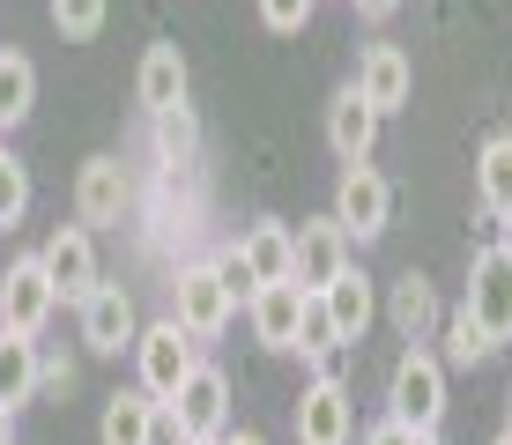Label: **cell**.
Listing matches in <instances>:
<instances>
[{
  "label": "cell",
  "mask_w": 512,
  "mask_h": 445,
  "mask_svg": "<svg viewBox=\"0 0 512 445\" xmlns=\"http://www.w3.org/2000/svg\"><path fill=\"white\" fill-rule=\"evenodd\" d=\"M498 445H512V438H498Z\"/></svg>",
  "instance_id": "39"
},
{
  "label": "cell",
  "mask_w": 512,
  "mask_h": 445,
  "mask_svg": "<svg viewBox=\"0 0 512 445\" xmlns=\"http://www.w3.org/2000/svg\"><path fill=\"white\" fill-rule=\"evenodd\" d=\"M386 416L409 423L416 438H438V423H446V356H431L423 342L401 349L394 379H386Z\"/></svg>",
  "instance_id": "1"
},
{
  "label": "cell",
  "mask_w": 512,
  "mask_h": 445,
  "mask_svg": "<svg viewBox=\"0 0 512 445\" xmlns=\"http://www.w3.org/2000/svg\"><path fill=\"white\" fill-rule=\"evenodd\" d=\"M260 23H268L275 38H297V30L312 23V0H260Z\"/></svg>",
  "instance_id": "30"
},
{
  "label": "cell",
  "mask_w": 512,
  "mask_h": 445,
  "mask_svg": "<svg viewBox=\"0 0 512 445\" xmlns=\"http://www.w3.org/2000/svg\"><path fill=\"white\" fill-rule=\"evenodd\" d=\"M193 445H201V438H193Z\"/></svg>",
  "instance_id": "40"
},
{
  "label": "cell",
  "mask_w": 512,
  "mask_h": 445,
  "mask_svg": "<svg viewBox=\"0 0 512 445\" xmlns=\"http://www.w3.org/2000/svg\"><path fill=\"white\" fill-rule=\"evenodd\" d=\"M82 349L90 356H119V349H134V334H141V312H134V297L119 290V282H97L90 297H82Z\"/></svg>",
  "instance_id": "12"
},
{
  "label": "cell",
  "mask_w": 512,
  "mask_h": 445,
  "mask_svg": "<svg viewBox=\"0 0 512 445\" xmlns=\"http://www.w3.org/2000/svg\"><path fill=\"white\" fill-rule=\"evenodd\" d=\"M372 141H379V112L357 97V89H334L327 104V149L342 164H372Z\"/></svg>",
  "instance_id": "16"
},
{
  "label": "cell",
  "mask_w": 512,
  "mask_h": 445,
  "mask_svg": "<svg viewBox=\"0 0 512 445\" xmlns=\"http://www.w3.org/2000/svg\"><path fill=\"white\" fill-rule=\"evenodd\" d=\"M52 312H60V290H52L45 260H38V253L8 260V275H0V334H23V342H38Z\"/></svg>",
  "instance_id": "4"
},
{
  "label": "cell",
  "mask_w": 512,
  "mask_h": 445,
  "mask_svg": "<svg viewBox=\"0 0 512 445\" xmlns=\"http://www.w3.org/2000/svg\"><path fill=\"white\" fill-rule=\"evenodd\" d=\"M475 327H483L490 349L512 342V260L498 253V245H483V253L468 260V305H461Z\"/></svg>",
  "instance_id": "6"
},
{
  "label": "cell",
  "mask_w": 512,
  "mask_h": 445,
  "mask_svg": "<svg viewBox=\"0 0 512 445\" xmlns=\"http://www.w3.org/2000/svg\"><path fill=\"white\" fill-rule=\"evenodd\" d=\"M297 312H305V290H297V282H260V290L245 297V319H253L260 349H275V356L297 349Z\"/></svg>",
  "instance_id": "15"
},
{
  "label": "cell",
  "mask_w": 512,
  "mask_h": 445,
  "mask_svg": "<svg viewBox=\"0 0 512 445\" xmlns=\"http://www.w3.org/2000/svg\"><path fill=\"white\" fill-rule=\"evenodd\" d=\"M193 364H201V342H193L179 319H149V327L134 334V386L149 401H171Z\"/></svg>",
  "instance_id": "2"
},
{
  "label": "cell",
  "mask_w": 512,
  "mask_h": 445,
  "mask_svg": "<svg viewBox=\"0 0 512 445\" xmlns=\"http://www.w3.org/2000/svg\"><path fill=\"white\" fill-rule=\"evenodd\" d=\"M483 356H490L483 327H475L468 312H453V319H446V364H483Z\"/></svg>",
  "instance_id": "29"
},
{
  "label": "cell",
  "mask_w": 512,
  "mask_h": 445,
  "mask_svg": "<svg viewBox=\"0 0 512 445\" xmlns=\"http://www.w3.org/2000/svg\"><path fill=\"white\" fill-rule=\"evenodd\" d=\"M149 394H141V386H127V394H112L104 401V423H97V438L104 445H149Z\"/></svg>",
  "instance_id": "23"
},
{
  "label": "cell",
  "mask_w": 512,
  "mask_h": 445,
  "mask_svg": "<svg viewBox=\"0 0 512 445\" xmlns=\"http://www.w3.org/2000/svg\"><path fill=\"white\" fill-rule=\"evenodd\" d=\"M30 104H38V67H30V52H8V45H0V134L23 127Z\"/></svg>",
  "instance_id": "20"
},
{
  "label": "cell",
  "mask_w": 512,
  "mask_h": 445,
  "mask_svg": "<svg viewBox=\"0 0 512 445\" xmlns=\"http://www.w3.org/2000/svg\"><path fill=\"white\" fill-rule=\"evenodd\" d=\"M216 445H268V438H260V431H223Z\"/></svg>",
  "instance_id": "35"
},
{
  "label": "cell",
  "mask_w": 512,
  "mask_h": 445,
  "mask_svg": "<svg viewBox=\"0 0 512 445\" xmlns=\"http://www.w3.org/2000/svg\"><path fill=\"white\" fill-rule=\"evenodd\" d=\"M357 89L364 104H372V112L386 119V112H401V104H409V89H416V75H409V52L401 45H364L357 52Z\"/></svg>",
  "instance_id": "13"
},
{
  "label": "cell",
  "mask_w": 512,
  "mask_h": 445,
  "mask_svg": "<svg viewBox=\"0 0 512 445\" xmlns=\"http://www.w3.org/2000/svg\"><path fill=\"white\" fill-rule=\"evenodd\" d=\"M290 356H305V364H320V371H334V356H342V334H334L320 297H305V312H297V349Z\"/></svg>",
  "instance_id": "25"
},
{
  "label": "cell",
  "mask_w": 512,
  "mask_h": 445,
  "mask_svg": "<svg viewBox=\"0 0 512 445\" xmlns=\"http://www.w3.org/2000/svg\"><path fill=\"white\" fill-rule=\"evenodd\" d=\"M297 445H357V401L334 371H320L297 394Z\"/></svg>",
  "instance_id": "7"
},
{
  "label": "cell",
  "mask_w": 512,
  "mask_h": 445,
  "mask_svg": "<svg viewBox=\"0 0 512 445\" xmlns=\"http://www.w3.org/2000/svg\"><path fill=\"white\" fill-rule=\"evenodd\" d=\"M38 260H45L52 290H60V305H82V297L104 282V275H97V245H90V230H82V223H60V230L38 245Z\"/></svg>",
  "instance_id": "11"
},
{
  "label": "cell",
  "mask_w": 512,
  "mask_h": 445,
  "mask_svg": "<svg viewBox=\"0 0 512 445\" xmlns=\"http://www.w3.org/2000/svg\"><path fill=\"white\" fill-rule=\"evenodd\" d=\"M238 245H245V260H253V275H260V282H290V223H275V216H268V223L245 230Z\"/></svg>",
  "instance_id": "24"
},
{
  "label": "cell",
  "mask_w": 512,
  "mask_h": 445,
  "mask_svg": "<svg viewBox=\"0 0 512 445\" xmlns=\"http://www.w3.org/2000/svg\"><path fill=\"white\" fill-rule=\"evenodd\" d=\"M498 438H512V401H505V431H498Z\"/></svg>",
  "instance_id": "37"
},
{
  "label": "cell",
  "mask_w": 512,
  "mask_h": 445,
  "mask_svg": "<svg viewBox=\"0 0 512 445\" xmlns=\"http://www.w3.org/2000/svg\"><path fill=\"white\" fill-rule=\"evenodd\" d=\"M386 312H394V327L409 334V342H431V334H438V290H431L423 275H401Z\"/></svg>",
  "instance_id": "21"
},
{
  "label": "cell",
  "mask_w": 512,
  "mask_h": 445,
  "mask_svg": "<svg viewBox=\"0 0 512 445\" xmlns=\"http://www.w3.org/2000/svg\"><path fill=\"white\" fill-rule=\"evenodd\" d=\"M475 201H483V216H505L512 208V134L483 141V156H475Z\"/></svg>",
  "instance_id": "19"
},
{
  "label": "cell",
  "mask_w": 512,
  "mask_h": 445,
  "mask_svg": "<svg viewBox=\"0 0 512 445\" xmlns=\"http://www.w3.org/2000/svg\"><path fill=\"white\" fill-rule=\"evenodd\" d=\"M320 305L334 319V334H342V349H357L364 334H372V319H379V290H372V275L364 267H342V275L320 290Z\"/></svg>",
  "instance_id": "14"
},
{
  "label": "cell",
  "mask_w": 512,
  "mask_h": 445,
  "mask_svg": "<svg viewBox=\"0 0 512 445\" xmlns=\"http://www.w3.org/2000/svg\"><path fill=\"white\" fill-rule=\"evenodd\" d=\"M134 208V178L119 156H90V164L75 171V223L82 230H104V223H119Z\"/></svg>",
  "instance_id": "10"
},
{
  "label": "cell",
  "mask_w": 512,
  "mask_h": 445,
  "mask_svg": "<svg viewBox=\"0 0 512 445\" xmlns=\"http://www.w3.org/2000/svg\"><path fill=\"white\" fill-rule=\"evenodd\" d=\"M23 208H30V171L15 164L8 149H0V230H8V223H23Z\"/></svg>",
  "instance_id": "28"
},
{
  "label": "cell",
  "mask_w": 512,
  "mask_h": 445,
  "mask_svg": "<svg viewBox=\"0 0 512 445\" xmlns=\"http://www.w3.org/2000/svg\"><path fill=\"white\" fill-rule=\"evenodd\" d=\"M394 8H401V0H357V15H364V23H386Z\"/></svg>",
  "instance_id": "33"
},
{
  "label": "cell",
  "mask_w": 512,
  "mask_h": 445,
  "mask_svg": "<svg viewBox=\"0 0 512 445\" xmlns=\"http://www.w3.org/2000/svg\"><path fill=\"white\" fill-rule=\"evenodd\" d=\"M186 52L179 45H149L141 52V75H134V97L141 112H164V104H186Z\"/></svg>",
  "instance_id": "17"
},
{
  "label": "cell",
  "mask_w": 512,
  "mask_h": 445,
  "mask_svg": "<svg viewBox=\"0 0 512 445\" xmlns=\"http://www.w3.org/2000/svg\"><path fill=\"white\" fill-rule=\"evenodd\" d=\"M171 408H179V423H186V438H201V445H216L223 431H231V379H223L216 364H193L186 371V386L171 394Z\"/></svg>",
  "instance_id": "9"
},
{
  "label": "cell",
  "mask_w": 512,
  "mask_h": 445,
  "mask_svg": "<svg viewBox=\"0 0 512 445\" xmlns=\"http://www.w3.org/2000/svg\"><path fill=\"white\" fill-rule=\"evenodd\" d=\"M490 223H498V253L512 260V208H505V216H490Z\"/></svg>",
  "instance_id": "34"
},
{
  "label": "cell",
  "mask_w": 512,
  "mask_h": 445,
  "mask_svg": "<svg viewBox=\"0 0 512 445\" xmlns=\"http://www.w3.org/2000/svg\"><path fill=\"white\" fill-rule=\"evenodd\" d=\"M231 290H223L216 282V267L208 260H186L179 275H171V319H179V327L193 334V342H216L223 327H231Z\"/></svg>",
  "instance_id": "5"
},
{
  "label": "cell",
  "mask_w": 512,
  "mask_h": 445,
  "mask_svg": "<svg viewBox=\"0 0 512 445\" xmlns=\"http://www.w3.org/2000/svg\"><path fill=\"white\" fill-rule=\"evenodd\" d=\"M334 223H342L349 245L386 238V223H394V186H386L372 164H342V178H334Z\"/></svg>",
  "instance_id": "3"
},
{
  "label": "cell",
  "mask_w": 512,
  "mask_h": 445,
  "mask_svg": "<svg viewBox=\"0 0 512 445\" xmlns=\"http://www.w3.org/2000/svg\"><path fill=\"white\" fill-rule=\"evenodd\" d=\"M149 149H156V164H193V156H201V119H193V104L149 112Z\"/></svg>",
  "instance_id": "18"
},
{
  "label": "cell",
  "mask_w": 512,
  "mask_h": 445,
  "mask_svg": "<svg viewBox=\"0 0 512 445\" xmlns=\"http://www.w3.org/2000/svg\"><path fill=\"white\" fill-rule=\"evenodd\" d=\"M0 445H15V408H0Z\"/></svg>",
  "instance_id": "36"
},
{
  "label": "cell",
  "mask_w": 512,
  "mask_h": 445,
  "mask_svg": "<svg viewBox=\"0 0 512 445\" xmlns=\"http://www.w3.org/2000/svg\"><path fill=\"white\" fill-rule=\"evenodd\" d=\"M208 267H216V282L231 290V305H245V297L260 290V275H253V260H245V245H223V253L208 260Z\"/></svg>",
  "instance_id": "27"
},
{
  "label": "cell",
  "mask_w": 512,
  "mask_h": 445,
  "mask_svg": "<svg viewBox=\"0 0 512 445\" xmlns=\"http://www.w3.org/2000/svg\"><path fill=\"white\" fill-rule=\"evenodd\" d=\"M357 445H423V438L409 431V423H394V416H386V423H372V431H364Z\"/></svg>",
  "instance_id": "32"
},
{
  "label": "cell",
  "mask_w": 512,
  "mask_h": 445,
  "mask_svg": "<svg viewBox=\"0 0 512 445\" xmlns=\"http://www.w3.org/2000/svg\"><path fill=\"white\" fill-rule=\"evenodd\" d=\"M30 394H38V342L0 334V408H23Z\"/></svg>",
  "instance_id": "22"
},
{
  "label": "cell",
  "mask_w": 512,
  "mask_h": 445,
  "mask_svg": "<svg viewBox=\"0 0 512 445\" xmlns=\"http://www.w3.org/2000/svg\"><path fill=\"white\" fill-rule=\"evenodd\" d=\"M342 267H349V238H342V223H334V216H312V223L290 230V282L305 297H320Z\"/></svg>",
  "instance_id": "8"
},
{
  "label": "cell",
  "mask_w": 512,
  "mask_h": 445,
  "mask_svg": "<svg viewBox=\"0 0 512 445\" xmlns=\"http://www.w3.org/2000/svg\"><path fill=\"white\" fill-rule=\"evenodd\" d=\"M423 445H438V438H423Z\"/></svg>",
  "instance_id": "38"
},
{
  "label": "cell",
  "mask_w": 512,
  "mask_h": 445,
  "mask_svg": "<svg viewBox=\"0 0 512 445\" xmlns=\"http://www.w3.org/2000/svg\"><path fill=\"white\" fill-rule=\"evenodd\" d=\"M149 445H193V438H186V423H179V408H171V401H156V408H149Z\"/></svg>",
  "instance_id": "31"
},
{
  "label": "cell",
  "mask_w": 512,
  "mask_h": 445,
  "mask_svg": "<svg viewBox=\"0 0 512 445\" xmlns=\"http://www.w3.org/2000/svg\"><path fill=\"white\" fill-rule=\"evenodd\" d=\"M104 15H112V0H52V30H60V38H75V45L97 38Z\"/></svg>",
  "instance_id": "26"
}]
</instances>
